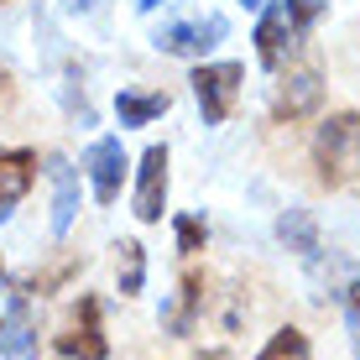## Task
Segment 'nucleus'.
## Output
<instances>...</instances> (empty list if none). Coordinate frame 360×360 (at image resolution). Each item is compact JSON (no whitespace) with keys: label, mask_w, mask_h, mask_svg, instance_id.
Listing matches in <instances>:
<instances>
[{"label":"nucleus","mask_w":360,"mask_h":360,"mask_svg":"<svg viewBox=\"0 0 360 360\" xmlns=\"http://www.w3.org/2000/svg\"><path fill=\"white\" fill-rule=\"evenodd\" d=\"M277 240L288 245L297 262H319L324 240H319V219H314V209H282V214H277Z\"/></svg>","instance_id":"14"},{"label":"nucleus","mask_w":360,"mask_h":360,"mask_svg":"<svg viewBox=\"0 0 360 360\" xmlns=\"http://www.w3.org/2000/svg\"><path fill=\"white\" fill-rule=\"evenodd\" d=\"M198 360H225V350H209V355H198Z\"/></svg>","instance_id":"24"},{"label":"nucleus","mask_w":360,"mask_h":360,"mask_svg":"<svg viewBox=\"0 0 360 360\" xmlns=\"http://www.w3.org/2000/svg\"><path fill=\"white\" fill-rule=\"evenodd\" d=\"M157 6H167V0H136V11H141V16H152Z\"/></svg>","instance_id":"22"},{"label":"nucleus","mask_w":360,"mask_h":360,"mask_svg":"<svg viewBox=\"0 0 360 360\" xmlns=\"http://www.w3.org/2000/svg\"><path fill=\"white\" fill-rule=\"evenodd\" d=\"M53 350L63 360H110V340H105V324H99V297L84 292L68 314V329L53 340Z\"/></svg>","instance_id":"7"},{"label":"nucleus","mask_w":360,"mask_h":360,"mask_svg":"<svg viewBox=\"0 0 360 360\" xmlns=\"http://www.w3.org/2000/svg\"><path fill=\"white\" fill-rule=\"evenodd\" d=\"M225 37H230V21L219 16V11H209V16H188V21H167V27H157L152 47H157V53H167V58L204 63Z\"/></svg>","instance_id":"4"},{"label":"nucleus","mask_w":360,"mask_h":360,"mask_svg":"<svg viewBox=\"0 0 360 360\" xmlns=\"http://www.w3.org/2000/svg\"><path fill=\"white\" fill-rule=\"evenodd\" d=\"M115 288H120V297H141V288H146V245L141 240L115 245Z\"/></svg>","instance_id":"16"},{"label":"nucleus","mask_w":360,"mask_h":360,"mask_svg":"<svg viewBox=\"0 0 360 360\" xmlns=\"http://www.w3.org/2000/svg\"><path fill=\"white\" fill-rule=\"evenodd\" d=\"M47 183H53V240H63V235L73 230V219H79V204H84V172L68 162V157H58V152H47Z\"/></svg>","instance_id":"10"},{"label":"nucleus","mask_w":360,"mask_h":360,"mask_svg":"<svg viewBox=\"0 0 360 360\" xmlns=\"http://www.w3.org/2000/svg\"><path fill=\"white\" fill-rule=\"evenodd\" d=\"M340 297H345V324H350V350H355V360H360V277H355Z\"/></svg>","instance_id":"20"},{"label":"nucleus","mask_w":360,"mask_h":360,"mask_svg":"<svg viewBox=\"0 0 360 360\" xmlns=\"http://www.w3.org/2000/svg\"><path fill=\"white\" fill-rule=\"evenodd\" d=\"M240 79H245V63H193V105H198V120L204 126H225L240 105Z\"/></svg>","instance_id":"2"},{"label":"nucleus","mask_w":360,"mask_h":360,"mask_svg":"<svg viewBox=\"0 0 360 360\" xmlns=\"http://www.w3.org/2000/svg\"><path fill=\"white\" fill-rule=\"evenodd\" d=\"M16 99H21V84H16V73L0 63V120L16 115Z\"/></svg>","instance_id":"21"},{"label":"nucleus","mask_w":360,"mask_h":360,"mask_svg":"<svg viewBox=\"0 0 360 360\" xmlns=\"http://www.w3.org/2000/svg\"><path fill=\"white\" fill-rule=\"evenodd\" d=\"M37 183V152L32 146H0V219H11V209L32 193Z\"/></svg>","instance_id":"12"},{"label":"nucleus","mask_w":360,"mask_h":360,"mask_svg":"<svg viewBox=\"0 0 360 360\" xmlns=\"http://www.w3.org/2000/svg\"><path fill=\"white\" fill-rule=\"evenodd\" d=\"M172 235H178V251H183V256H198V251L209 245L204 219H193V214H172Z\"/></svg>","instance_id":"19"},{"label":"nucleus","mask_w":360,"mask_h":360,"mask_svg":"<svg viewBox=\"0 0 360 360\" xmlns=\"http://www.w3.org/2000/svg\"><path fill=\"white\" fill-rule=\"evenodd\" d=\"M256 360H314V345H308V334H303V329L282 324V329L262 345V350H256Z\"/></svg>","instance_id":"17"},{"label":"nucleus","mask_w":360,"mask_h":360,"mask_svg":"<svg viewBox=\"0 0 360 360\" xmlns=\"http://www.w3.org/2000/svg\"><path fill=\"white\" fill-rule=\"evenodd\" d=\"M282 11H288V27L297 42H308V32H314V21L324 16V0H282Z\"/></svg>","instance_id":"18"},{"label":"nucleus","mask_w":360,"mask_h":360,"mask_svg":"<svg viewBox=\"0 0 360 360\" xmlns=\"http://www.w3.org/2000/svg\"><path fill=\"white\" fill-rule=\"evenodd\" d=\"M42 340H37V297L21 288H6L0 297V360H37Z\"/></svg>","instance_id":"6"},{"label":"nucleus","mask_w":360,"mask_h":360,"mask_svg":"<svg viewBox=\"0 0 360 360\" xmlns=\"http://www.w3.org/2000/svg\"><path fill=\"white\" fill-rule=\"evenodd\" d=\"M172 110V94L167 89H115V120L120 131H141L152 120H162Z\"/></svg>","instance_id":"13"},{"label":"nucleus","mask_w":360,"mask_h":360,"mask_svg":"<svg viewBox=\"0 0 360 360\" xmlns=\"http://www.w3.org/2000/svg\"><path fill=\"white\" fill-rule=\"evenodd\" d=\"M79 172H84V183H89L99 209L115 204L120 188H126V178H131V157H126V146H120V136H94V141L84 146V157H79Z\"/></svg>","instance_id":"3"},{"label":"nucleus","mask_w":360,"mask_h":360,"mask_svg":"<svg viewBox=\"0 0 360 360\" xmlns=\"http://www.w3.org/2000/svg\"><path fill=\"white\" fill-rule=\"evenodd\" d=\"M204 303H209V277H204V271H183L178 288L167 292L162 314H157L162 334H172V340H188V334L198 329V319H204Z\"/></svg>","instance_id":"9"},{"label":"nucleus","mask_w":360,"mask_h":360,"mask_svg":"<svg viewBox=\"0 0 360 360\" xmlns=\"http://www.w3.org/2000/svg\"><path fill=\"white\" fill-rule=\"evenodd\" d=\"M324 105V73L319 68H288L277 79V99H271V120L277 126H297V120H314Z\"/></svg>","instance_id":"8"},{"label":"nucleus","mask_w":360,"mask_h":360,"mask_svg":"<svg viewBox=\"0 0 360 360\" xmlns=\"http://www.w3.org/2000/svg\"><path fill=\"white\" fill-rule=\"evenodd\" d=\"M251 42H256V63H262L266 73H282L288 53L297 47V37H292V27H288V11H282V0H266V6H262Z\"/></svg>","instance_id":"11"},{"label":"nucleus","mask_w":360,"mask_h":360,"mask_svg":"<svg viewBox=\"0 0 360 360\" xmlns=\"http://www.w3.org/2000/svg\"><path fill=\"white\" fill-rule=\"evenodd\" d=\"M172 152L162 141H152L141 157H136V193H131V214L141 219V225H162L167 214V188H172Z\"/></svg>","instance_id":"5"},{"label":"nucleus","mask_w":360,"mask_h":360,"mask_svg":"<svg viewBox=\"0 0 360 360\" xmlns=\"http://www.w3.org/2000/svg\"><path fill=\"white\" fill-rule=\"evenodd\" d=\"M79 266H84V256H79V251H63L58 262H47L42 271H27V277H21L16 288L27 292V297H47V292H58V288H63L68 277H79Z\"/></svg>","instance_id":"15"},{"label":"nucleus","mask_w":360,"mask_h":360,"mask_svg":"<svg viewBox=\"0 0 360 360\" xmlns=\"http://www.w3.org/2000/svg\"><path fill=\"white\" fill-rule=\"evenodd\" d=\"M314 167L324 188H345L360 172V115L355 110H334L314 126Z\"/></svg>","instance_id":"1"},{"label":"nucleus","mask_w":360,"mask_h":360,"mask_svg":"<svg viewBox=\"0 0 360 360\" xmlns=\"http://www.w3.org/2000/svg\"><path fill=\"white\" fill-rule=\"evenodd\" d=\"M240 6H245V11H262V6H266V0H240Z\"/></svg>","instance_id":"23"},{"label":"nucleus","mask_w":360,"mask_h":360,"mask_svg":"<svg viewBox=\"0 0 360 360\" xmlns=\"http://www.w3.org/2000/svg\"><path fill=\"white\" fill-rule=\"evenodd\" d=\"M0 297H6V262H0Z\"/></svg>","instance_id":"25"}]
</instances>
